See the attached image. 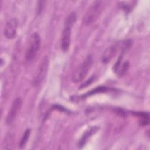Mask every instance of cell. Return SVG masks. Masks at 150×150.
<instances>
[{"label": "cell", "mask_w": 150, "mask_h": 150, "mask_svg": "<svg viewBox=\"0 0 150 150\" xmlns=\"http://www.w3.org/2000/svg\"><path fill=\"white\" fill-rule=\"evenodd\" d=\"M98 128L97 127H91L90 128H89L88 130H87L84 134L83 135V136L81 137V139L79 140V144H78V146L79 148H82L87 142V140L88 139V138L94 134H95L97 131L98 130Z\"/></svg>", "instance_id": "cell-9"}, {"label": "cell", "mask_w": 150, "mask_h": 150, "mask_svg": "<svg viewBox=\"0 0 150 150\" xmlns=\"http://www.w3.org/2000/svg\"><path fill=\"white\" fill-rule=\"evenodd\" d=\"M40 4H39L38 5V12H40V11H42L43 7H42V5H43V3H44V1H40Z\"/></svg>", "instance_id": "cell-15"}, {"label": "cell", "mask_w": 150, "mask_h": 150, "mask_svg": "<svg viewBox=\"0 0 150 150\" xmlns=\"http://www.w3.org/2000/svg\"><path fill=\"white\" fill-rule=\"evenodd\" d=\"M135 115L139 117L142 125H146L149 124V115L148 113L142 112H137L135 113Z\"/></svg>", "instance_id": "cell-10"}, {"label": "cell", "mask_w": 150, "mask_h": 150, "mask_svg": "<svg viewBox=\"0 0 150 150\" xmlns=\"http://www.w3.org/2000/svg\"><path fill=\"white\" fill-rule=\"evenodd\" d=\"M101 1H96L90 5L83 19L84 25H91L97 19L101 11Z\"/></svg>", "instance_id": "cell-3"}, {"label": "cell", "mask_w": 150, "mask_h": 150, "mask_svg": "<svg viewBox=\"0 0 150 150\" xmlns=\"http://www.w3.org/2000/svg\"><path fill=\"white\" fill-rule=\"evenodd\" d=\"M18 26V21L16 18H12L9 19L6 23L4 29V35L8 39L14 38L17 33V28Z\"/></svg>", "instance_id": "cell-6"}, {"label": "cell", "mask_w": 150, "mask_h": 150, "mask_svg": "<svg viewBox=\"0 0 150 150\" xmlns=\"http://www.w3.org/2000/svg\"><path fill=\"white\" fill-rule=\"evenodd\" d=\"M71 28L68 26H64V28L62 31L60 46L62 50L67 51L70 46L71 41Z\"/></svg>", "instance_id": "cell-7"}, {"label": "cell", "mask_w": 150, "mask_h": 150, "mask_svg": "<svg viewBox=\"0 0 150 150\" xmlns=\"http://www.w3.org/2000/svg\"><path fill=\"white\" fill-rule=\"evenodd\" d=\"M115 112L122 117H124L125 115V112L123 110H121V109H116Z\"/></svg>", "instance_id": "cell-14"}, {"label": "cell", "mask_w": 150, "mask_h": 150, "mask_svg": "<svg viewBox=\"0 0 150 150\" xmlns=\"http://www.w3.org/2000/svg\"><path fill=\"white\" fill-rule=\"evenodd\" d=\"M22 104V101L21 97H17L13 100L6 116V122L7 124H12L15 120L21 108Z\"/></svg>", "instance_id": "cell-5"}, {"label": "cell", "mask_w": 150, "mask_h": 150, "mask_svg": "<svg viewBox=\"0 0 150 150\" xmlns=\"http://www.w3.org/2000/svg\"><path fill=\"white\" fill-rule=\"evenodd\" d=\"M40 43L41 40L39 33H33L29 38L25 52V59L27 61H32L36 57L40 49Z\"/></svg>", "instance_id": "cell-1"}, {"label": "cell", "mask_w": 150, "mask_h": 150, "mask_svg": "<svg viewBox=\"0 0 150 150\" xmlns=\"http://www.w3.org/2000/svg\"><path fill=\"white\" fill-rule=\"evenodd\" d=\"M129 64L128 62H124L122 64V65H121V63L115 71H116L119 75L122 76L127 71V70L129 68Z\"/></svg>", "instance_id": "cell-11"}, {"label": "cell", "mask_w": 150, "mask_h": 150, "mask_svg": "<svg viewBox=\"0 0 150 150\" xmlns=\"http://www.w3.org/2000/svg\"><path fill=\"white\" fill-rule=\"evenodd\" d=\"M93 64V59L91 56H88L73 71L72 81L74 83H79L83 80L88 73Z\"/></svg>", "instance_id": "cell-2"}, {"label": "cell", "mask_w": 150, "mask_h": 150, "mask_svg": "<svg viewBox=\"0 0 150 150\" xmlns=\"http://www.w3.org/2000/svg\"><path fill=\"white\" fill-rule=\"evenodd\" d=\"M76 18H77V16H76V12H73L71 13H70L69 15L66 19L65 26L72 27L73 24L74 23V22L76 21Z\"/></svg>", "instance_id": "cell-13"}, {"label": "cell", "mask_w": 150, "mask_h": 150, "mask_svg": "<svg viewBox=\"0 0 150 150\" xmlns=\"http://www.w3.org/2000/svg\"><path fill=\"white\" fill-rule=\"evenodd\" d=\"M118 47V43H114L107 47L104 50L102 56V62L104 63H107L113 58L116 54Z\"/></svg>", "instance_id": "cell-8"}, {"label": "cell", "mask_w": 150, "mask_h": 150, "mask_svg": "<svg viewBox=\"0 0 150 150\" xmlns=\"http://www.w3.org/2000/svg\"><path fill=\"white\" fill-rule=\"evenodd\" d=\"M30 130L29 129H28L25 131L24 134H23V135L20 140L19 144V146L20 148H23L25 147V146L29 139V137L30 136Z\"/></svg>", "instance_id": "cell-12"}, {"label": "cell", "mask_w": 150, "mask_h": 150, "mask_svg": "<svg viewBox=\"0 0 150 150\" xmlns=\"http://www.w3.org/2000/svg\"><path fill=\"white\" fill-rule=\"evenodd\" d=\"M49 66V60L47 56H45L41 60L33 80V85L39 86L46 77Z\"/></svg>", "instance_id": "cell-4"}]
</instances>
